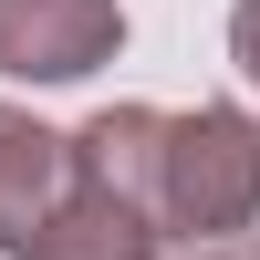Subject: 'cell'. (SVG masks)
Wrapping results in <instances>:
<instances>
[{
	"mask_svg": "<svg viewBox=\"0 0 260 260\" xmlns=\"http://www.w3.org/2000/svg\"><path fill=\"white\" fill-rule=\"evenodd\" d=\"M115 42L104 0H0V62L11 73H83Z\"/></svg>",
	"mask_w": 260,
	"mask_h": 260,
	"instance_id": "obj_1",
	"label": "cell"
},
{
	"mask_svg": "<svg viewBox=\"0 0 260 260\" xmlns=\"http://www.w3.org/2000/svg\"><path fill=\"white\" fill-rule=\"evenodd\" d=\"M42 177H52V136H31V125L0 115V240H11V250H31V198H42Z\"/></svg>",
	"mask_w": 260,
	"mask_h": 260,
	"instance_id": "obj_2",
	"label": "cell"
}]
</instances>
